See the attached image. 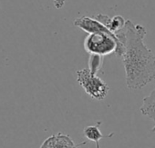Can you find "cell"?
Returning a JSON list of instances; mask_svg holds the SVG:
<instances>
[{
	"mask_svg": "<svg viewBox=\"0 0 155 148\" xmlns=\"http://www.w3.org/2000/svg\"><path fill=\"white\" fill-rule=\"evenodd\" d=\"M84 49L90 55H99L105 56L115 54L120 57L122 46L117 36H112L104 33L88 34L83 42Z\"/></svg>",
	"mask_w": 155,
	"mask_h": 148,
	"instance_id": "2",
	"label": "cell"
},
{
	"mask_svg": "<svg viewBox=\"0 0 155 148\" xmlns=\"http://www.w3.org/2000/svg\"><path fill=\"white\" fill-rule=\"evenodd\" d=\"M151 132H152V133H154V134H155V125H154V126H153V128H152V129H151Z\"/></svg>",
	"mask_w": 155,
	"mask_h": 148,
	"instance_id": "10",
	"label": "cell"
},
{
	"mask_svg": "<svg viewBox=\"0 0 155 148\" xmlns=\"http://www.w3.org/2000/svg\"><path fill=\"white\" fill-rule=\"evenodd\" d=\"M101 124V122H98L96 124L89 125V126L85 127L84 130H83L84 136L88 140L94 142L96 143L97 148H101V146H100V140L101 139H102V138H110L114 134V133H111L110 134H108V135L102 134V133L100 130V125Z\"/></svg>",
	"mask_w": 155,
	"mask_h": 148,
	"instance_id": "6",
	"label": "cell"
},
{
	"mask_svg": "<svg viewBox=\"0 0 155 148\" xmlns=\"http://www.w3.org/2000/svg\"><path fill=\"white\" fill-rule=\"evenodd\" d=\"M140 111L143 115L155 121V89H153L149 96L143 98Z\"/></svg>",
	"mask_w": 155,
	"mask_h": 148,
	"instance_id": "7",
	"label": "cell"
},
{
	"mask_svg": "<svg viewBox=\"0 0 155 148\" xmlns=\"http://www.w3.org/2000/svg\"><path fill=\"white\" fill-rule=\"evenodd\" d=\"M77 81L92 99L98 101L103 100L110 91L109 86L97 75L92 74L89 68L77 71Z\"/></svg>",
	"mask_w": 155,
	"mask_h": 148,
	"instance_id": "3",
	"label": "cell"
},
{
	"mask_svg": "<svg viewBox=\"0 0 155 148\" xmlns=\"http://www.w3.org/2000/svg\"><path fill=\"white\" fill-rule=\"evenodd\" d=\"M116 35L122 46L120 58L128 88H143L155 80V55L144 43L146 28L127 19L124 27Z\"/></svg>",
	"mask_w": 155,
	"mask_h": 148,
	"instance_id": "1",
	"label": "cell"
},
{
	"mask_svg": "<svg viewBox=\"0 0 155 148\" xmlns=\"http://www.w3.org/2000/svg\"><path fill=\"white\" fill-rule=\"evenodd\" d=\"M66 0H53V5L56 9H61L65 5Z\"/></svg>",
	"mask_w": 155,
	"mask_h": 148,
	"instance_id": "9",
	"label": "cell"
},
{
	"mask_svg": "<svg viewBox=\"0 0 155 148\" xmlns=\"http://www.w3.org/2000/svg\"><path fill=\"white\" fill-rule=\"evenodd\" d=\"M88 65H89V70L92 74H94V75H97L102 67L103 56L99 55H90Z\"/></svg>",
	"mask_w": 155,
	"mask_h": 148,
	"instance_id": "8",
	"label": "cell"
},
{
	"mask_svg": "<svg viewBox=\"0 0 155 148\" xmlns=\"http://www.w3.org/2000/svg\"><path fill=\"white\" fill-rule=\"evenodd\" d=\"M40 148H78V146L69 135L58 133L47 138Z\"/></svg>",
	"mask_w": 155,
	"mask_h": 148,
	"instance_id": "4",
	"label": "cell"
},
{
	"mask_svg": "<svg viewBox=\"0 0 155 148\" xmlns=\"http://www.w3.org/2000/svg\"><path fill=\"white\" fill-rule=\"evenodd\" d=\"M93 17L101 22L114 34H117L119 31H120L126 24V20L121 16H115L113 17H110L109 16L104 14H97L94 15Z\"/></svg>",
	"mask_w": 155,
	"mask_h": 148,
	"instance_id": "5",
	"label": "cell"
}]
</instances>
